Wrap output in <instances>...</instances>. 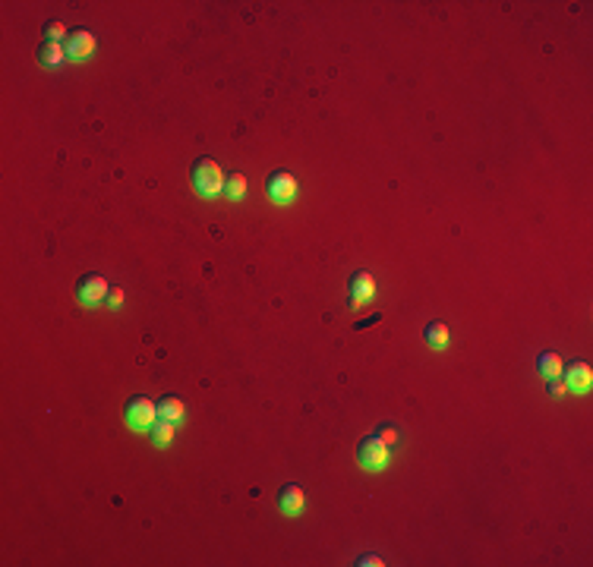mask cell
Wrapping results in <instances>:
<instances>
[{
    "label": "cell",
    "instance_id": "20",
    "mask_svg": "<svg viewBox=\"0 0 593 567\" xmlns=\"http://www.w3.org/2000/svg\"><path fill=\"white\" fill-rule=\"evenodd\" d=\"M357 564H363V567H369V564H373V567H382V564H385V561H382V558H379V555H363V558H360V561H357Z\"/></svg>",
    "mask_w": 593,
    "mask_h": 567
},
{
    "label": "cell",
    "instance_id": "6",
    "mask_svg": "<svg viewBox=\"0 0 593 567\" xmlns=\"http://www.w3.org/2000/svg\"><path fill=\"white\" fill-rule=\"evenodd\" d=\"M266 192H268V198H272V202H278V205H287V202H293V196H297V177H291L287 171L268 174Z\"/></svg>",
    "mask_w": 593,
    "mask_h": 567
},
{
    "label": "cell",
    "instance_id": "14",
    "mask_svg": "<svg viewBox=\"0 0 593 567\" xmlns=\"http://www.w3.org/2000/svg\"><path fill=\"white\" fill-rule=\"evenodd\" d=\"M174 425L177 423H168V419H155V423H152V429H149V435H152V441L155 444H171L174 441Z\"/></svg>",
    "mask_w": 593,
    "mask_h": 567
},
{
    "label": "cell",
    "instance_id": "12",
    "mask_svg": "<svg viewBox=\"0 0 593 567\" xmlns=\"http://www.w3.org/2000/svg\"><path fill=\"white\" fill-rule=\"evenodd\" d=\"M537 372L549 382V378H559L562 375V359L559 353H539L537 356Z\"/></svg>",
    "mask_w": 593,
    "mask_h": 567
},
{
    "label": "cell",
    "instance_id": "3",
    "mask_svg": "<svg viewBox=\"0 0 593 567\" xmlns=\"http://www.w3.org/2000/svg\"><path fill=\"white\" fill-rule=\"evenodd\" d=\"M357 460H360L363 470H385V464H389V444L379 435H366L357 444Z\"/></svg>",
    "mask_w": 593,
    "mask_h": 567
},
{
    "label": "cell",
    "instance_id": "9",
    "mask_svg": "<svg viewBox=\"0 0 593 567\" xmlns=\"http://www.w3.org/2000/svg\"><path fill=\"white\" fill-rule=\"evenodd\" d=\"M303 505H307V495H303L300 485H297V482L281 485V492H278V507H281V514L293 517V514H300V511H303Z\"/></svg>",
    "mask_w": 593,
    "mask_h": 567
},
{
    "label": "cell",
    "instance_id": "4",
    "mask_svg": "<svg viewBox=\"0 0 593 567\" xmlns=\"http://www.w3.org/2000/svg\"><path fill=\"white\" fill-rule=\"evenodd\" d=\"M95 48H98V42H95V35L89 32V28H70V35H67V42H63V51H67V57L70 60H89L92 54H95Z\"/></svg>",
    "mask_w": 593,
    "mask_h": 567
},
{
    "label": "cell",
    "instance_id": "2",
    "mask_svg": "<svg viewBox=\"0 0 593 567\" xmlns=\"http://www.w3.org/2000/svg\"><path fill=\"white\" fill-rule=\"evenodd\" d=\"M123 416H127L130 429L149 432L152 423L158 419V403L149 400L145 394H136V397H130V400H127V407H123Z\"/></svg>",
    "mask_w": 593,
    "mask_h": 567
},
{
    "label": "cell",
    "instance_id": "8",
    "mask_svg": "<svg viewBox=\"0 0 593 567\" xmlns=\"http://www.w3.org/2000/svg\"><path fill=\"white\" fill-rule=\"evenodd\" d=\"M375 296V280L369 271H357L354 278H350V306L360 309L366 300H373Z\"/></svg>",
    "mask_w": 593,
    "mask_h": 567
},
{
    "label": "cell",
    "instance_id": "19",
    "mask_svg": "<svg viewBox=\"0 0 593 567\" xmlns=\"http://www.w3.org/2000/svg\"><path fill=\"white\" fill-rule=\"evenodd\" d=\"M546 391H549V394H553V397H562L568 388H565V382H562V378H549V384H546Z\"/></svg>",
    "mask_w": 593,
    "mask_h": 567
},
{
    "label": "cell",
    "instance_id": "16",
    "mask_svg": "<svg viewBox=\"0 0 593 567\" xmlns=\"http://www.w3.org/2000/svg\"><path fill=\"white\" fill-rule=\"evenodd\" d=\"M67 28H63V22H48V26H44V38H48V42H54V44H60V42H67Z\"/></svg>",
    "mask_w": 593,
    "mask_h": 567
},
{
    "label": "cell",
    "instance_id": "13",
    "mask_svg": "<svg viewBox=\"0 0 593 567\" xmlns=\"http://www.w3.org/2000/svg\"><path fill=\"white\" fill-rule=\"evenodd\" d=\"M423 337H426V344H430V347H436V350L448 347V328H445L442 321H432V325H426Z\"/></svg>",
    "mask_w": 593,
    "mask_h": 567
},
{
    "label": "cell",
    "instance_id": "1",
    "mask_svg": "<svg viewBox=\"0 0 593 567\" xmlns=\"http://www.w3.org/2000/svg\"><path fill=\"white\" fill-rule=\"evenodd\" d=\"M190 177H193V189L205 198L221 196V192H225V183H227V177L221 174V167L215 164L211 158H199L196 164H193Z\"/></svg>",
    "mask_w": 593,
    "mask_h": 567
},
{
    "label": "cell",
    "instance_id": "5",
    "mask_svg": "<svg viewBox=\"0 0 593 567\" xmlns=\"http://www.w3.org/2000/svg\"><path fill=\"white\" fill-rule=\"evenodd\" d=\"M111 294V284L101 278V274H86V278H79V284H76V296H79L82 306H98V303H104Z\"/></svg>",
    "mask_w": 593,
    "mask_h": 567
},
{
    "label": "cell",
    "instance_id": "15",
    "mask_svg": "<svg viewBox=\"0 0 593 567\" xmlns=\"http://www.w3.org/2000/svg\"><path fill=\"white\" fill-rule=\"evenodd\" d=\"M225 192H227V198H234V202H237V198H243V192H246V177H243V174H231V177H227V183H225Z\"/></svg>",
    "mask_w": 593,
    "mask_h": 567
},
{
    "label": "cell",
    "instance_id": "10",
    "mask_svg": "<svg viewBox=\"0 0 593 567\" xmlns=\"http://www.w3.org/2000/svg\"><path fill=\"white\" fill-rule=\"evenodd\" d=\"M184 413H186V407H184V400H180V397L164 394L161 400H158V419H168V423H180V419H184Z\"/></svg>",
    "mask_w": 593,
    "mask_h": 567
},
{
    "label": "cell",
    "instance_id": "11",
    "mask_svg": "<svg viewBox=\"0 0 593 567\" xmlns=\"http://www.w3.org/2000/svg\"><path fill=\"white\" fill-rule=\"evenodd\" d=\"M63 60H67V51H63V44L44 42L38 48V63H41V67H60Z\"/></svg>",
    "mask_w": 593,
    "mask_h": 567
},
{
    "label": "cell",
    "instance_id": "18",
    "mask_svg": "<svg viewBox=\"0 0 593 567\" xmlns=\"http://www.w3.org/2000/svg\"><path fill=\"white\" fill-rule=\"evenodd\" d=\"M375 435L382 438L385 444H395V441H398V429H395V425H382V429L375 432Z\"/></svg>",
    "mask_w": 593,
    "mask_h": 567
},
{
    "label": "cell",
    "instance_id": "7",
    "mask_svg": "<svg viewBox=\"0 0 593 567\" xmlns=\"http://www.w3.org/2000/svg\"><path fill=\"white\" fill-rule=\"evenodd\" d=\"M593 384V369L587 366L584 359H574L571 366L565 369V388L574 391V394H587Z\"/></svg>",
    "mask_w": 593,
    "mask_h": 567
},
{
    "label": "cell",
    "instance_id": "17",
    "mask_svg": "<svg viewBox=\"0 0 593 567\" xmlns=\"http://www.w3.org/2000/svg\"><path fill=\"white\" fill-rule=\"evenodd\" d=\"M123 300H127V294H123L120 287H111V294H108V300H104V303H108L111 309H120V306H123Z\"/></svg>",
    "mask_w": 593,
    "mask_h": 567
}]
</instances>
